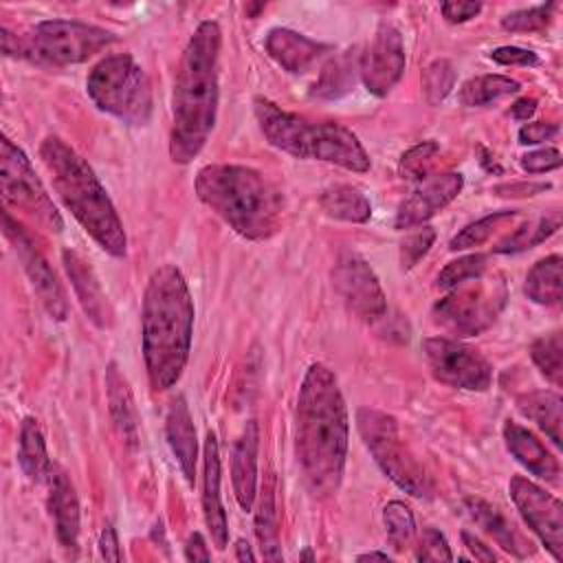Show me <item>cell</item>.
Returning <instances> with one entry per match:
<instances>
[{"instance_id":"1","label":"cell","mask_w":563,"mask_h":563,"mask_svg":"<svg viewBox=\"0 0 563 563\" xmlns=\"http://www.w3.org/2000/svg\"><path fill=\"white\" fill-rule=\"evenodd\" d=\"M347 407L336 376L312 363L297 396V457L303 482L314 497H332L345 473Z\"/></svg>"},{"instance_id":"2","label":"cell","mask_w":563,"mask_h":563,"mask_svg":"<svg viewBox=\"0 0 563 563\" xmlns=\"http://www.w3.org/2000/svg\"><path fill=\"white\" fill-rule=\"evenodd\" d=\"M222 31L202 20L189 37L174 81L169 156L178 165L191 163L207 145L218 114V62Z\"/></svg>"},{"instance_id":"3","label":"cell","mask_w":563,"mask_h":563,"mask_svg":"<svg viewBox=\"0 0 563 563\" xmlns=\"http://www.w3.org/2000/svg\"><path fill=\"white\" fill-rule=\"evenodd\" d=\"M194 334V301L174 264L158 266L145 286L141 312V350L152 389L165 391L178 383L189 358Z\"/></svg>"},{"instance_id":"4","label":"cell","mask_w":563,"mask_h":563,"mask_svg":"<svg viewBox=\"0 0 563 563\" xmlns=\"http://www.w3.org/2000/svg\"><path fill=\"white\" fill-rule=\"evenodd\" d=\"M198 198L246 240H268L277 233L284 211L282 191L246 165H205L196 174Z\"/></svg>"},{"instance_id":"5","label":"cell","mask_w":563,"mask_h":563,"mask_svg":"<svg viewBox=\"0 0 563 563\" xmlns=\"http://www.w3.org/2000/svg\"><path fill=\"white\" fill-rule=\"evenodd\" d=\"M40 158L53 180V189L81 229L112 257H125L128 238L123 222L86 158L59 136L42 141Z\"/></svg>"},{"instance_id":"6","label":"cell","mask_w":563,"mask_h":563,"mask_svg":"<svg viewBox=\"0 0 563 563\" xmlns=\"http://www.w3.org/2000/svg\"><path fill=\"white\" fill-rule=\"evenodd\" d=\"M253 112L266 141L286 154L325 161L350 172L369 169V154L358 136L336 121H310L262 97L253 101Z\"/></svg>"},{"instance_id":"7","label":"cell","mask_w":563,"mask_h":563,"mask_svg":"<svg viewBox=\"0 0 563 563\" xmlns=\"http://www.w3.org/2000/svg\"><path fill=\"white\" fill-rule=\"evenodd\" d=\"M92 103L128 125H145L152 117V86L130 53L99 59L86 79Z\"/></svg>"},{"instance_id":"8","label":"cell","mask_w":563,"mask_h":563,"mask_svg":"<svg viewBox=\"0 0 563 563\" xmlns=\"http://www.w3.org/2000/svg\"><path fill=\"white\" fill-rule=\"evenodd\" d=\"M356 429L367 451L374 455V462L398 488L413 497H427L431 493L429 477L407 449L394 416L380 409L361 407L356 411Z\"/></svg>"},{"instance_id":"9","label":"cell","mask_w":563,"mask_h":563,"mask_svg":"<svg viewBox=\"0 0 563 563\" xmlns=\"http://www.w3.org/2000/svg\"><path fill=\"white\" fill-rule=\"evenodd\" d=\"M506 284L501 277H475L455 286L433 310V323L455 336H475L490 328L506 306Z\"/></svg>"},{"instance_id":"10","label":"cell","mask_w":563,"mask_h":563,"mask_svg":"<svg viewBox=\"0 0 563 563\" xmlns=\"http://www.w3.org/2000/svg\"><path fill=\"white\" fill-rule=\"evenodd\" d=\"M114 42L101 26L77 20H44L24 42V57L53 66L81 64Z\"/></svg>"},{"instance_id":"11","label":"cell","mask_w":563,"mask_h":563,"mask_svg":"<svg viewBox=\"0 0 563 563\" xmlns=\"http://www.w3.org/2000/svg\"><path fill=\"white\" fill-rule=\"evenodd\" d=\"M0 183L7 207L20 209L46 231L59 233L64 229V220L35 176L31 161L7 136L0 141Z\"/></svg>"},{"instance_id":"12","label":"cell","mask_w":563,"mask_h":563,"mask_svg":"<svg viewBox=\"0 0 563 563\" xmlns=\"http://www.w3.org/2000/svg\"><path fill=\"white\" fill-rule=\"evenodd\" d=\"M422 354L433 378L449 387L484 391L493 383L490 363L477 350L460 341L429 336L422 341Z\"/></svg>"},{"instance_id":"13","label":"cell","mask_w":563,"mask_h":563,"mask_svg":"<svg viewBox=\"0 0 563 563\" xmlns=\"http://www.w3.org/2000/svg\"><path fill=\"white\" fill-rule=\"evenodd\" d=\"M334 288L347 310L361 321L374 323L387 314V299L372 266L356 253H343L332 271Z\"/></svg>"},{"instance_id":"14","label":"cell","mask_w":563,"mask_h":563,"mask_svg":"<svg viewBox=\"0 0 563 563\" xmlns=\"http://www.w3.org/2000/svg\"><path fill=\"white\" fill-rule=\"evenodd\" d=\"M4 233L13 244V251L37 295V299L42 301V306L46 308V312L57 319L64 321L68 314V301H66V292L55 275V271L51 268L48 260L42 255V251L33 244V238L29 235V231L9 213L4 211Z\"/></svg>"},{"instance_id":"15","label":"cell","mask_w":563,"mask_h":563,"mask_svg":"<svg viewBox=\"0 0 563 563\" xmlns=\"http://www.w3.org/2000/svg\"><path fill=\"white\" fill-rule=\"evenodd\" d=\"M510 499L521 512L528 528L541 539L548 552L561 561L563 559V506L556 497L545 493L534 482L515 475L508 484Z\"/></svg>"},{"instance_id":"16","label":"cell","mask_w":563,"mask_h":563,"mask_svg":"<svg viewBox=\"0 0 563 563\" xmlns=\"http://www.w3.org/2000/svg\"><path fill=\"white\" fill-rule=\"evenodd\" d=\"M405 70V44L400 31L383 22L369 46L358 59V75L367 88V92L376 97H385L402 77Z\"/></svg>"},{"instance_id":"17","label":"cell","mask_w":563,"mask_h":563,"mask_svg":"<svg viewBox=\"0 0 563 563\" xmlns=\"http://www.w3.org/2000/svg\"><path fill=\"white\" fill-rule=\"evenodd\" d=\"M462 187H464V178L460 172L424 176L420 185L411 191V196L402 200V205L398 207V213L394 220L396 229H411L427 222L449 202H453L462 191Z\"/></svg>"},{"instance_id":"18","label":"cell","mask_w":563,"mask_h":563,"mask_svg":"<svg viewBox=\"0 0 563 563\" xmlns=\"http://www.w3.org/2000/svg\"><path fill=\"white\" fill-rule=\"evenodd\" d=\"M202 510L205 521L211 534V541L218 550H224L229 543V521L222 508L220 497V449L213 431H207L202 449Z\"/></svg>"},{"instance_id":"19","label":"cell","mask_w":563,"mask_h":563,"mask_svg":"<svg viewBox=\"0 0 563 563\" xmlns=\"http://www.w3.org/2000/svg\"><path fill=\"white\" fill-rule=\"evenodd\" d=\"M62 262H64L66 275L75 288V295H77V301H79L84 314L97 328H110L114 314H112L110 301H108L92 266L73 249H66L62 253Z\"/></svg>"},{"instance_id":"20","label":"cell","mask_w":563,"mask_h":563,"mask_svg":"<svg viewBox=\"0 0 563 563\" xmlns=\"http://www.w3.org/2000/svg\"><path fill=\"white\" fill-rule=\"evenodd\" d=\"M48 482V510L55 523L57 541L64 550L75 552L79 539V499L68 475L53 466Z\"/></svg>"},{"instance_id":"21","label":"cell","mask_w":563,"mask_h":563,"mask_svg":"<svg viewBox=\"0 0 563 563\" xmlns=\"http://www.w3.org/2000/svg\"><path fill=\"white\" fill-rule=\"evenodd\" d=\"M165 438L178 462V468L187 484L196 482V464H198V440L194 418L183 396L174 398L167 416H165Z\"/></svg>"},{"instance_id":"22","label":"cell","mask_w":563,"mask_h":563,"mask_svg":"<svg viewBox=\"0 0 563 563\" xmlns=\"http://www.w3.org/2000/svg\"><path fill=\"white\" fill-rule=\"evenodd\" d=\"M257 444L260 427L255 420H249L235 440L231 457V482L233 493L242 510H251L257 490Z\"/></svg>"},{"instance_id":"23","label":"cell","mask_w":563,"mask_h":563,"mask_svg":"<svg viewBox=\"0 0 563 563\" xmlns=\"http://www.w3.org/2000/svg\"><path fill=\"white\" fill-rule=\"evenodd\" d=\"M504 440L515 460L532 475L556 484L561 477L559 460L545 449V444L526 427L508 420L504 424Z\"/></svg>"},{"instance_id":"24","label":"cell","mask_w":563,"mask_h":563,"mask_svg":"<svg viewBox=\"0 0 563 563\" xmlns=\"http://www.w3.org/2000/svg\"><path fill=\"white\" fill-rule=\"evenodd\" d=\"M266 53L288 73H303L317 57L328 53V44L310 40L292 29H271L264 40Z\"/></svg>"},{"instance_id":"25","label":"cell","mask_w":563,"mask_h":563,"mask_svg":"<svg viewBox=\"0 0 563 563\" xmlns=\"http://www.w3.org/2000/svg\"><path fill=\"white\" fill-rule=\"evenodd\" d=\"M468 515L473 517V521L506 552L526 559L534 552V545L515 528V523H510L499 508H495L493 504L479 499V497H468L464 501Z\"/></svg>"},{"instance_id":"26","label":"cell","mask_w":563,"mask_h":563,"mask_svg":"<svg viewBox=\"0 0 563 563\" xmlns=\"http://www.w3.org/2000/svg\"><path fill=\"white\" fill-rule=\"evenodd\" d=\"M106 389H108V409L112 416V422L117 427V433L128 446L139 444V418L134 398L130 391V385L125 376L119 372L117 363H108L106 367Z\"/></svg>"},{"instance_id":"27","label":"cell","mask_w":563,"mask_h":563,"mask_svg":"<svg viewBox=\"0 0 563 563\" xmlns=\"http://www.w3.org/2000/svg\"><path fill=\"white\" fill-rule=\"evenodd\" d=\"M18 464L22 473L33 482H44L51 477L53 464L46 453L44 433L35 418L26 416L20 424L18 433Z\"/></svg>"},{"instance_id":"28","label":"cell","mask_w":563,"mask_h":563,"mask_svg":"<svg viewBox=\"0 0 563 563\" xmlns=\"http://www.w3.org/2000/svg\"><path fill=\"white\" fill-rule=\"evenodd\" d=\"M561 396L556 391H548V389H537V391H528L523 396L517 398V409L532 422H537V427L541 431H545V435L561 446Z\"/></svg>"},{"instance_id":"29","label":"cell","mask_w":563,"mask_h":563,"mask_svg":"<svg viewBox=\"0 0 563 563\" xmlns=\"http://www.w3.org/2000/svg\"><path fill=\"white\" fill-rule=\"evenodd\" d=\"M561 268H563L561 255H548L539 260L526 275L523 292L528 295V299L541 306H559L563 299Z\"/></svg>"},{"instance_id":"30","label":"cell","mask_w":563,"mask_h":563,"mask_svg":"<svg viewBox=\"0 0 563 563\" xmlns=\"http://www.w3.org/2000/svg\"><path fill=\"white\" fill-rule=\"evenodd\" d=\"M358 59L356 55H352V51L341 53L339 57L330 59L319 79L314 81L310 95L319 97V99H339L343 95H347L354 88V77L358 73Z\"/></svg>"},{"instance_id":"31","label":"cell","mask_w":563,"mask_h":563,"mask_svg":"<svg viewBox=\"0 0 563 563\" xmlns=\"http://www.w3.org/2000/svg\"><path fill=\"white\" fill-rule=\"evenodd\" d=\"M319 205L321 209L336 220L343 222H367L372 216V205L369 200L352 185H334L328 187L321 196H319Z\"/></svg>"},{"instance_id":"32","label":"cell","mask_w":563,"mask_h":563,"mask_svg":"<svg viewBox=\"0 0 563 563\" xmlns=\"http://www.w3.org/2000/svg\"><path fill=\"white\" fill-rule=\"evenodd\" d=\"M255 534L260 541L262 556L266 561H282V545H279V530H277V510H275V488L273 479L262 486L260 506L255 512Z\"/></svg>"},{"instance_id":"33","label":"cell","mask_w":563,"mask_h":563,"mask_svg":"<svg viewBox=\"0 0 563 563\" xmlns=\"http://www.w3.org/2000/svg\"><path fill=\"white\" fill-rule=\"evenodd\" d=\"M519 88H521L519 81L506 75H477L462 84L460 101L462 106H468V108H482L501 97L519 92Z\"/></svg>"},{"instance_id":"34","label":"cell","mask_w":563,"mask_h":563,"mask_svg":"<svg viewBox=\"0 0 563 563\" xmlns=\"http://www.w3.org/2000/svg\"><path fill=\"white\" fill-rule=\"evenodd\" d=\"M517 218V211H495L488 213L475 222H471L468 227H464L449 244L451 251H466L473 246L484 244L488 238H493L499 229H504L506 224H510Z\"/></svg>"},{"instance_id":"35","label":"cell","mask_w":563,"mask_h":563,"mask_svg":"<svg viewBox=\"0 0 563 563\" xmlns=\"http://www.w3.org/2000/svg\"><path fill=\"white\" fill-rule=\"evenodd\" d=\"M530 356L534 361V365L541 369V374L554 385L561 387L563 380V341L559 332L539 336L532 347H530Z\"/></svg>"},{"instance_id":"36","label":"cell","mask_w":563,"mask_h":563,"mask_svg":"<svg viewBox=\"0 0 563 563\" xmlns=\"http://www.w3.org/2000/svg\"><path fill=\"white\" fill-rule=\"evenodd\" d=\"M559 227H561L559 213L548 216V218H539L537 222H528V224L519 227L515 233H510L508 238H504L495 246V253H517V251L530 249V246L543 242L545 238H550Z\"/></svg>"},{"instance_id":"37","label":"cell","mask_w":563,"mask_h":563,"mask_svg":"<svg viewBox=\"0 0 563 563\" xmlns=\"http://www.w3.org/2000/svg\"><path fill=\"white\" fill-rule=\"evenodd\" d=\"M383 523H385L387 541L396 552H402L405 548H409L416 534V521L409 506H405L402 501H389L383 508Z\"/></svg>"},{"instance_id":"38","label":"cell","mask_w":563,"mask_h":563,"mask_svg":"<svg viewBox=\"0 0 563 563\" xmlns=\"http://www.w3.org/2000/svg\"><path fill=\"white\" fill-rule=\"evenodd\" d=\"M455 86V70L449 59H433L422 70V92L431 106L444 101Z\"/></svg>"},{"instance_id":"39","label":"cell","mask_w":563,"mask_h":563,"mask_svg":"<svg viewBox=\"0 0 563 563\" xmlns=\"http://www.w3.org/2000/svg\"><path fill=\"white\" fill-rule=\"evenodd\" d=\"M554 9H556V2H543V4L528 7V9H517L501 18V26L512 33L543 31L550 24Z\"/></svg>"},{"instance_id":"40","label":"cell","mask_w":563,"mask_h":563,"mask_svg":"<svg viewBox=\"0 0 563 563\" xmlns=\"http://www.w3.org/2000/svg\"><path fill=\"white\" fill-rule=\"evenodd\" d=\"M486 271V255L482 253H473V255H464L460 260L449 262L440 275H438V286L440 288H455L468 279L482 277Z\"/></svg>"},{"instance_id":"41","label":"cell","mask_w":563,"mask_h":563,"mask_svg":"<svg viewBox=\"0 0 563 563\" xmlns=\"http://www.w3.org/2000/svg\"><path fill=\"white\" fill-rule=\"evenodd\" d=\"M438 143L435 141H422L409 147L398 163V172L407 180H422L429 172V165L433 163V156L438 154Z\"/></svg>"},{"instance_id":"42","label":"cell","mask_w":563,"mask_h":563,"mask_svg":"<svg viewBox=\"0 0 563 563\" xmlns=\"http://www.w3.org/2000/svg\"><path fill=\"white\" fill-rule=\"evenodd\" d=\"M435 240V231L431 227H420L418 231L409 233L402 242H400V268L409 271L413 268L433 246Z\"/></svg>"},{"instance_id":"43","label":"cell","mask_w":563,"mask_h":563,"mask_svg":"<svg viewBox=\"0 0 563 563\" xmlns=\"http://www.w3.org/2000/svg\"><path fill=\"white\" fill-rule=\"evenodd\" d=\"M416 559L418 561H453V552L440 530L424 528L418 541Z\"/></svg>"},{"instance_id":"44","label":"cell","mask_w":563,"mask_h":563,"mask_svg":"<svg viewBox=\"0 0 563 563\" xmlns=\"http://www.w3.org/2000/svg\"><path fill=\"white\" fill-rule=\"evenodd\" d=\"M521 167L530 174H543L561 167V152L556 147H541L521 156Z\"/></svg>"},{"instance_id":"45","label":"cell","mask_w":563,"mask_h":563,"mask_svg":"<svg viewBox=\"0 0 563 563\" xmlns=\"http://www.w3.org/2000/svg\"><path fill=\"white\" fill-rule=\"evenodd\" d=\"M490 59H495L497 64H504V66H534V64H539V57L532 51L519 48V46H499L490 53Z\"/></svg>"},{"instance_id":"46","label":"cell","mask_w":563,"mask_h":563,"mask_svg":"<svg viewBox=\"0 0 563 563\" xmlns=\"http://www.w3.org/2000/svg\"><path fill=\"white\" fill-rule=\"evenodd\" d=\"M559 132L556 123H545V121H534L526 123L519 128V143L521 145H537L548 139H552Z\"/></svg>"},{"instance_id":"47","label":"cell","mask_w":563,"mask_h":563,"mask_svg":"<svg viewBox=\"0 0 563 563\" xmlns=\"http://www.w3.org/2000/svg\"><path fill=\"white\" fill-rule=\"evenodd\" d=\"M440 11L446 22L462 24V22H468L471 18H475L482 11V4L479 2H442Z\"/></svg>"},{"instance_id":"48","label":"cell","mask_w":563,"mask_h":563,"mask_svg":"<svg viewBox=\"0 0 563 563\" xmlns=\"http://www.w3.org/2000/svg\"><path fill=\"white\" fill-rule=\"evenodd\" d=\"M545 189H550L548 183H510V185H497L495 194L508 196V198H523V196H537Z\"/></svg>"},{"instance_id":"49","label":"cell","mask_w":563,"mask_h":563,"mask_svg":"<svg viewBox=\"0 0 563 563\" xmlns=\"http://www.w3.org/2000/svg\"><path fill=\"white\" fill-rule=\"evenodd\" d=\"M99 552L106 561H121V550H119V539L117 532L110 523L103 526L101 537H99Z\"/></svg>"},{"instance_id":"50","label":"cell","mask_w":563,"mask_h":563,"mask_svg":"<svg viewBox=\"0 0 563 563\" xmlns=\"http://www.w3.org/2000/svg\"><path fill=\"white\" fill-rule=\"evenodd\" d=\"M185 559H187V561H209V559H211V554H209V550H207V543H205V539H202L200 532L189 534L187 545H185Z\"/></svg>"},{"instance_id":"51","label":"cell","mask_w":563,"mask_h":563,"mask_svg":"<svg viewBox=\"0 0 563 563\" xmlns=\"http://www.w3.org/2000/svg\"><path fill=\"white\" fill-rule=\"evenodd\" d=\"M462 541H464L466 550L471 552V556H473L475 561H495V559H497L495 552H493L488 545H484L475 534L462 532Z\"/></svg>"},{"instance_id":"52","label":"cell","mask_w":563,"mask_h":563,"mask_svg":"<svg viewBox=\"0 0 563 563\" xmlns=\"http://www.w3.org/2000/svg\"><path fill=\"white\" fill-rule=\"evenodd\" d=\"M537 110V99L532 97H523V99H517L512 106H510V114L519 121H528Z\"/></svg>"},{"instance_id":"53","label":"cell","mask_w":563,"mask_h":563,"mask_svg":"<svg viewBox=\"0 0 563 563\" xmlns=\"http://www.w3.org/2000/svg\"><path fill=\"white\" fill-rule=\"evenodd\" d=\"M235 559H238V561H255V554H253L251 545H249L244 539H240V541L235 543Z\"/></svg>"},{"instance_id":"54","label":"cell","mask_w":563,"mask_h":563,"mask_svg":"<svg viewBox=\"0 0 563 563\" xmlns=\"http://www.w3.org/2000/svg\"><path fill=\"white\" fill-rule=\"evenodd\" d=\"M479 154H482L479 163H482L488 172H497V174H501V167L495 163V158H490V154H488L484 147H479Z\"/></svg>"},{"instance_id":"55","label":"cell","mask_w":563,"mask_h":563,"mask_svg":"<svg viewBox=\"0 0 563 563\" xmlns=\"http://www.w3.org/2000/svg\"><path fill=\"white\" fill-rule=\"evenodd\" d=\"M356 559H358V561H372V559L389 561V554H387V552H365V554H358Z\"/></svg>"},{"instance_id":"56","label":"cell","mask_w":563,"mask_h":563,"mask_svg":"<svg viewBox=\"0 0 563 563\" xmlns=\"http://www.w3.org/2000/svg\"><path fill=\"white\" fill-rule=\"evenodd\" d=\"M264 9V4H251V7H246V13H251V18L257 13V11H262Z\"/></svg>"},{"instance_id":"57","label":"cell","mask_w":563,"mask_h":563,"mask_svg":"<svg viewBox=\"0 0 563 563\" xmlns=\"http://www.w3.org/2000/svg\"><path fill=\"white\" fill-rule=\"evenodd\" d=\"M299 559H308V561H314V556H312V552H310V550H306L303 554H299Z\"/></svg>"}]
</instances>
